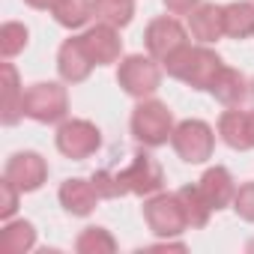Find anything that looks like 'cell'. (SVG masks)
<instances>
[{"instance_id":"cell-25","label":"cell","mask_w":254,"mask_h":254,"mask_svg":"<svg viewBox=\"0 0 254 254\" xmlns=\"http://www.w3.org/2000/svg\"><path fill=\"white\" fill-rule=\"evenodd\" d=\"M30 42V30L18 21H6L3 27H0V54H3V60H12L15 54H21Z\"/></svg>"},{"instance_id":"cell-9","label":"cell","mask_w":254,"mask_h":254,"mask_svg":"<svg viewBox=\"0 0 254 254\" xmlns=\"http://www.w3.org/2000/svg\"><path fill=\"white\" fill-rule=\"evenodd\" d=\"M3 177L21 191V194H30V191H39L48 180V162L33 153V150H24V153H12L6 168H3Z\"/></svg>"},{"instance_id":"cell-20","label":"cell","mask_w":254,"mask_h":254,"mask_svg":"<svg viewBox=\"0 0 254 254\" xmlns=\"http://www.w3.org/2000/svg\"><path fill=\"white\" fill-rule=\"evenodd\" d=\"M224 36L248 39L254 36V3L251 0H233L224 6Z\"/></svg>"},{"instance_id":"cell-19","label":"cell","mask_w":254,"mask_h":254,"mask_svg":"<svg viewBox=\"0 0 254 254\" xmlns=\"http://www.w3.org/2000/svg\"><path fill=\"white\" fill-rule=\"evenodd\" d=\"M36 245V227L27 218H9L0 230V251L3 254H27Z\"/></svg>"},{"instance_id":"cell-2","label":"cell","mask_w":254,"mask_h":254,"mask_svg":"<svg viewBox=\"0 0 254 254\" xmlns=\"http://www.w3.org/2000/svg\"><path fill=\"white\" fill-rule=\"evenodd\" d=\"M174 111L159 102V99H138L135 111H132V135L138 144L156 150V147H165L174 135Z\"/></svg>"},{"instance_id":"cell-10","label":"cell","mask_w":254,"mask_h":254,"mask_svg":"<svg viewBox=\"0 0 254 254\" xmlns=\"http://www.w3.org/2000/svg\"><path fill=\"white\" fill-rule=\"evenodd\" d=\"M120 174H123V183L129 189V194H138V197H150V194L162 191V186H165V171L150 153H135L132 162Z\"/></svg>"},{"instance_id":"cell-32","label":"cell","mask_w":254,"mask_h":254,"mask_svg":"<svg viewBox=\"0 0 254 254\" xmlns=\"http://www.w3.org/2000/svg\"><path fill=\"white\" fill-rule=\"evenodd\" d=\"M251 96H254V81H251Z\"/></svg>"},{"instance_id":"cell-3","label":"cell","mask_w":254,"mask_h":254,"mask_svg":"<svg viewBox=\"0 0 254 254\" xmlns=\"http://www.w3.org/2000/svg\"><path fill=\"white\" fill-rule=\"evenodd\" d=\"M117 84L132 99H150L162 87V66L150 54H129L120 57L117 66Z\"/></svg>"},{"instance_id":"cell-18","label":"cell","mask_w":254,"mask_h":254,"mask_svg":"<svg viewBox=\"0 0 254 254\" xmlns=\"http://www.w3.org/2000/svg\"><path fill=\"white\" fill-rule=\"evenodd\" d=\"M218 138L230 147V150H251V141H248V111H224L218 117Z\"/></svg>"},{"instance_id":"cell-24","label":"cell","mask_w":254,"mask_h":254,"mask_svg":"<svg viewBox=\"0 0 254 254\" xmlns=\"http://www.w3.org/2000/svg\"><path fill=\"white\" fill-rule=\"evenodd\" d=\"M75 251L78 254H114L117 239L105 227H84L75 239Z\"/></svg>"},{"instance_id":"cell-28","label":"cell","mask_w":254,"mask_h":254,"mask_svg":"<svg viewBox=\"0 0 254 254\" xmlns=\"http://www.w3.org/2000/svg\"><path fill=\"white\" fill-rule=\"evenodd\" d=\"M18 197H21V191L3 177V183H0V218H3V221H9V218L15 215V209H18Z\"/></svg>"},{"instance_id":"cell-14","label":"cell","mask_w":254,"mask_h":254,"mask_svg":"<svg viewBox=\"0 0 254 254\" xmlns=\"http://www.w3.org/2000/svg\"><path fill=\"white\" fill-rule=\"evenodd\" d=\"M57 197H60V206H63L69 215H78V218L90 215V212L99 206V200H102L99 191H96V186H93V180H81V177L66 180V183L60 186Z\"/></svg>"},{"instance_id":"cell-12","label":"cell","mask_w":254,"mask_h":254,"mask_svg":"<svg viewBox=\"0 0 254 254\" xmlns=\"http://www.w3.org/2000/svg\"><path fill=\"white\" fill-rule=\"evenodd\" d=\"M93 66H96V63L90 60V54H87L81 36H72V39H66V42L60 45V51H57V72H60V78H63L66 84H81V81H87L90 72H93Z\"/></svg>"},{"instance_id":"cell-23","label":"cell","mask_w":254,"mask_h":254,"mask_svg":"<svg viewBox=\"0 0 254 254\" xmlns=\"http://www.w3.org/2000/svg\"><path fill=\"white\" fill-rule=\"evenodd\" d=\"M51 15L60 27L78 30L93 18V0H57L51 6Z\"/></svg>"},{"instance_id":"cell-7","label":"cell","mask_w":254,"mask_h":254,"mask_svg":"<svg viewBox=\"0 0 254 254\" xmlns=\"http://www.w3.org/2000/svg\"><path fill=\"white\" fill-rule=\"evenodd\" d=\"M54 144H57V150H60L66 159L84 162V159H90V156L102 147V132H99L96 123L81 120V117H72V120H63V123L57 126Z\"/></svg>"},{"instance_id":"cell-30","label":"cell","mask_w":254,"mask_h":254,"mask_svg":"<svg viewBox=\"0 0 254 254\" xmlns=\"http://www.w3.org/2000/svg\"><path fill=\"white\" fill-rule=\"evenodd\" d=\"M24 3H27V6H33V9H51L57 0H24Z\"/></svg>"},{"instance_id":"cell-26","label":"cell","mask_w":254,"mask_h":254,"mask_svg":"<svg viewBox=\"0 0 254 254\" xmlns=\"http://www.w3.org/2000/svg\"><path fill=\"white\" fill-rule=\"evenodd\" d=\"M90 180H93V186H96V191H99L102 200H117V197H126V194H129V189H126L120 171H108V168H102V171H96Z\"/></svg>"},{"instance_id":"cell-29","label":"cell","mask_w":254,"mask_h":254,"mask_svg":"<svg viewBox=\"0 0 254 254\" xmlns=\"http://www.w3.org/2000/svg\"><path fill=\"white\" fill-rule=\"evenodd\" d=\"M162 3H165V9L171 15H189L191 9L200 6V0H162Z\"/></svg>"},{"instance_id":"cell-8","label":"cell","mask_w":254,"mask_h":254,"mask_svg":"<svg viewBox=\"0 0 254 254\" xmlns=\"http://www.w3.org/2000/svg\"><path fill=\"white\" fill-rule=\"evenodd\" d=\"M144 45H147L150 57H156L159 63H165L171 54H177L183 45H189V30L174 15H159V18H153L147 24Z\"/></svg>"},{"instance_id":"cell-15","label":"cell","mask_w":254,"mask_h":254,"mask_svg":"<svg viewBox=\"0 0 254 254\" xmlns=\"http://www.w3.org/2000/svg\"><path fill=\"white\" fill-rule=\"evenodd\" d=\"M189 33L200 45H212L224 36V6L218 3H200L189 12Z\"/></svg>"},{"instance_id":"cell-5","label":"cell","mask_w":254,"mask_h":254,"mask_svg":"<svg viewBox=\"0 0 254 254\" xmlns=\"http://www.w3.org/2000/svg\"><path fill=\"white\" fill-rule=\"evenodd\" d=\"M69 114V93L57 81H36L24 90V117L33 123H63Z\"/></svg>"},{"instance_id":"cell-4","label":"cell","mask_w":254,"mask_h":254,"mask_svg":"<svg viewBox=\"0 0 254 254\" xmlns=\"http://www.w3.org/2000/svg\"><path fill=\"white\" fill-rule=\"evenodd\" d=\"M141 212H144V221H147L150 233L159 236V239H177L180 233L189 230V218H186V209H183L177 191L174 194H165V191L150 194L144 200Z\"/></svg>"},{"instance_id":"cell-11","label":"cell","mask_w":254,"mask_h":254,"mask_svg":"<svg viewBox=\"0 0 254 254\" xmlns=\"http://www.w3.org/2000/svg\"><path fill=\"white\" fill-rule=\"evenodd\" d=\"M81 42H84V48H87V54H90V60H93L96 66H111V63H117L120 54H123L120 30L111 27V24H102V21L93 24V27H87V30L81 33Z\"/></svg>"},{"instance_id":"cell-21","label":"cell","mask_w":254,"mask_h":254,"mask_svg":"<svg viewBox=\"0 0 254 254\" xmlns=\"http://www.w3.org/2000/svg\"><path fill=\"white\" fill-rule=\"evenodd\" d=\"M177 197H180V203H183V209H186V218H189V227H191V230H200V227L209 224V215H212L215 209L206 203V197H203V191H200L197 186H183V189L177 191Z\"/></svg>"},{"instance_id":"cell-1","label":"cell","mask_w":254,"mask_h":254,"mask_svg":"<svg viewBox=\"0 0 254 254\" xmlns=\"http://www.w3.org/2000/svg\"><path fill=\"white\" fill-rule=\"evenodd\" d=\"M165 72L171 75V78H177V81H183V84H189L191 90H209L212 87V81H215V75L221 72V66H224V60L209 48V45H183L177 54H171L165 63Z\"/></svg>"},{"instance_id":"cell-22","label":"cell","mask_w":254,"mask_h":254,"mask_svg":"<svg viewBox=\"0 0 254 254\" xmlns=\"http://www.w3.org/2000/svg\"><path fill=\"white\" fill-rule=\"evenodd\" d=\"M93 18L111 27H129L135 18V0H93Z\"/></svg>"},{"instance_id":"cell-6","label":"cell","mask_w":254,"mask_h":254,"mask_svg":"<svg viewBox=\"0 0 254 254\" xmlns=\"http://www.w3.org/2000/svg\"><path fill=\"white\" fill-rule=\"evenodd\" d=\"M171 147L186 165H203L206 159H212L215 132H212V126L203 123V120H183V123L174 126Z\"/></svg>"},{"instance_id":"cell-13","label":"cell","mask_w":254,"mask_h":254,"mask_svg":"<svg viewBox=\"0 0 254 254\" xmlns=\"http://www.w3.org/2000/svg\"><path fill=\"white\" fill-rule=\"evenodd\" d=\"M197 189L203 191L206 203L218 212V209H227L233 206V197H236V183L230 177V171L224 165H215V168H206L203 177L197 180Z\"/></svg>"},{"instance_id":"cell-31","label":"cell","mask_w":254,"mask_h":254,"mask_svg":"<svg viewBox=\"0 0 254 254\" xmlns=\"http://www.w3.org/2000/svg\"><path fill=\"white\" fill-rule=\"evenodd\" d=\"M248 141H251V150H254V111H248Z\"/></svg>"},{"instance_id":"cell-27","label":"cell","mask_w":254,"mask_h":254,"mask_svg":"<svg viewBox=\"0 0 254 254\" xmlns=\"http://www.w3.org/2000/svg\"><path fill=\"white\" fill-rule=\"evenodd\" d=\"M233 212H236L242 221L254 224V180H251V183H242V186L236 189V197H233Z\"/></svg>"},{"instance_id":"cell-17","label":"cell","mask_w":254,"mask_h":254,"mask_svg":"<svg viewBox=\"0 0 254 254\" xmlns=\"http://www.w3.org/2000/svg\"><path fill=\"white\" fill-rule=\"evenodd\" d=\"M21 117H24V87L18 81L15 66L6 60L3 63V114H0V120H3V126H15Z\"/></svg>"},{"instance_id":"cell-16","label":"cell","mask_w":254,"mask_h":254,"mask_svg":"<svg viewBox=\"0 0 254 254\" xmlns=\"http://www.w3.org/2000/svg\"><path fill=\"white\" fill-rule=\"evenodd\" d=\"M209 93H212V96H215L221 105H227V108H236V105H242V102H245V96L251 93V84L245 81V75H242L239 69L221 66V72L215 75V81H212Z\"/></svg>"}]
</instances>
